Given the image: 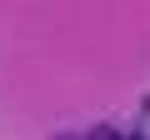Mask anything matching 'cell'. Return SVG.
<instances>
[]
</instances>
